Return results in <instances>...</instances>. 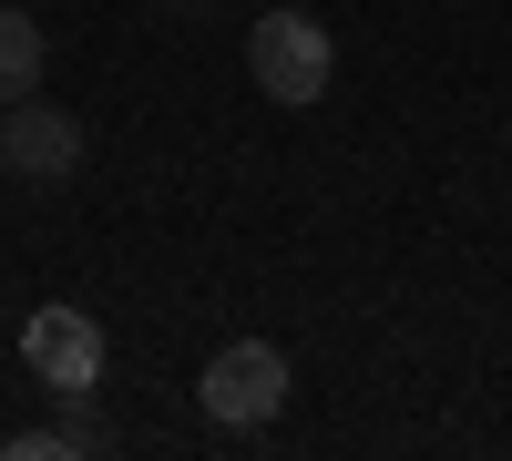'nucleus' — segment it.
Segmentation results:
<instances>
[{"label": "nucleus", "instance_id": "2", "mask_svg": "<svg viewBox=\"0 0 512 461\" xmlns=\"http://www.w3.org/2000/svg\"><path fill=\"white\" fill-rule=\"evenodd\" d=\"M195 400H205V421H226V431H267L277 410H287V349H267V339H226L216 359H205Z\"/></svg>", "mask_w": 512, "mask_h": 461}, {"label": "nucleus", "instance_id": "3", "mask_svg": "<svg viewBox=\"0 0 512 461\" xmlns=\"http://www.w3.org/2000/svg\"><path fill=\"white\" fill-rule=\"evenodd\" d=\"M21 359L41 390H103V328L93 308H31L21 318Z\"/></svg>", "mask_w": 512, "mask_h": 461}, {"label": "nucleus", "instance_id": "4", "mask_svg": "<svg viewBox=\"0 0 512 461\" xmlns=\"http://www.w3.org/2000/svg\"><path fill=\"white\" fill-rule=\"evenodd\" d=\"M82 164V123L62 103H0V175L21 185H62Z\"/></svg>", "mask_w": 512, "mask_h": 461}, {"label": "nucleus", "instance_id": "1", "mask_svg": "<svg viewBox=\"0 0 512 461\" xmlns=\"http://www.w3.org/2000/svg\"><path fill=\"white\" fill-rule=\"evenodd\" d=\"M246 72H256V93L267 103H318L328 82H338V41L318 11H267L246 31Z\"/></svg>", "mask_w": 512, "mask_h": 461}, {"label": "nucleus", "instance_id": "5", "mask_svg": "<svg viewBox=\"0 0 512 461\" xmlns=\"http://www.w3.org/2000/svg\"><path fill=\"white\" fill-rule=\"evenodd\" d=\"M31 93H41V21L0 11V103H31Z\"/></svg>", "mask_w": 512, "mask_h": 461}]
</instances>
